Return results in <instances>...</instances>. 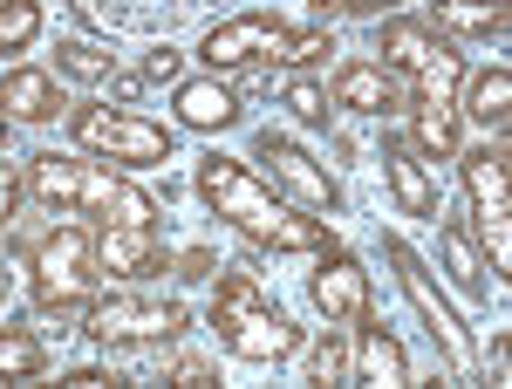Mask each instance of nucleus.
Masks as SVG:
<instances>
[{
	"instance_id": "obj_1",
	"label": "nucleus",
	"mask_w": 512,
	"mask_h": 389,
	"mask_svg": "<svg viewBox=\"0 0 512 389\" xmlns=\"http://www.w3.org/2000/svg\"><path fill=\"white\" fill-rule=\"evenodd\" d=\"M198 198L233 226L246 233L253 246H274V253H321L328 246V226H321L315 212H294L287 198L267 185V178H253L239 157H198Z\"/></svg>"
},
{
	"instance_id": "obj_2",
	"label": "nucleus",
	"mask_w": 512,
	"mask_h": 389,
	"mask_svg": "<svg viewBox=\"0 0 512 389\" xmlns=\"http://www.w3.org/2000/svg\"><path fill=\"white\" fill-rule=\"evenodd\" d=\"M28 287H35V308H41V328L55 321V335L89 314L96 287H103V267H96V226H82L76 212L55 226V233L35 239L28 253Z\"/></svg>"
},
{
	"instance_id": "obj_3",
	"label": "nucleus",
	"mask_w": 512,
	"mask_h": 389,
	"mask_svg": "<svg viewBox=\"0 0 512 389\" xmlns=\"http://www.w3.org/2000/svg\"><path fill=\"white\" fill-rule=\"evenodd\" d=\"M212 328H219V349L239 362H287L301 349V328L260 294V280L246 267L219 273V294H212Z\"/></svg>"
},
{
	"instance_id": "obj_4",
	"label": "nucleus",
	"mask_w": 512,
	"mask_h": 389,
	"mask_svg": "<svg viewBox=\"0 0 512 389\" xmlns=\"http://www.w3.org/2000/svg\"><path fill=\"white\" fill-rule=\"evenodd\" d=\"M69 137H76L82 151L110 157V164H130V171H144V164H171V130L151 123V117H137V110L82 103V110H69Z\"/></svg>"
},
{
	"instance_id": "obj_5",
	"label": "nucleus",
	"mask_w": 512,
	"mask_h": 389,
	"mask_svg": "<svg viewBox=\"0 0 512 389\" xmlns=\"http://www.w3.org/2000/svg\"><path fill=\"white\" fill-rule=\"evenodd\" d=\"M383 260L396 267V287H403V301L417 308V321L431 328V342H437V355H444V369L451 376H472V335H465V321H458V308L444 301V287L431 280V267L403 246V239H383Z\"/></svg>"
},
{
	"instance_id": "obj_6",
	"label": "nucleus",
	"mask_w": 512,
	"mask_h": 389,
	"mask_svg": "<svg viewBox=\"0 0 512 389\" xmlns=\"http://www.w3.org/2000/svg\"><path fill=\"white\" fill-rule=\"evenodd\" d=\"M89 342L96 349H130V342H178L192 328L185 301H158V294H110V301H89Z\"/></svg>"
},
{
	"instance_id": "obj_7",
	"label": "nucleus",
	"mask_w": 512,
	"mask_h": 389,
	"mask_svg": "<svg viewBox=\"0 0 512 389\" xmlns=\"http://www.w3.org/2000/svg\"><path fill=\"white\" fill-rule=\"evenodd\" d=\"M287 21L267 14V7H253V14H226L212 35L198 41V62L212 69V76H246V69H260V62H287Z\"/></svg>"
},
{
	"instance_id": "obj_8",
	"label": "nucleus",
	"mask_w": 512,
	"mask_h": 389,
	"mask_svg": "<svg viewBox=\"0 0 512 389\" xmlns=\"http://www.w3.org/2000/svg\"><path fill=\"white\" fill-rule=\"evenodd\" d=\"M253 157L267 164V185H274V192L287 198L294 212H315V219H321V212H335V205H342V185H335V178H328V171H321V164L301 151L294 137H280V130H260Z\"/></svg>"
},
{
	"instance_id": "obj_9",
	"label": "nucleus",
	"mask_w": 512,
	"mask_h": 389,
	"mask_svg": "<svg viewBox=\"0 0 512 389\" xmlns=\"http://www.w3.org/2000/svg\"><path fill=\"white\" fill-rule=\"evenodd\" d=\"M76 212H89L96 226H158V198L137 192L130 178H117L110 164H82Z\"/></svg>"
},
{
	"instance_id": "obj_10",
	"label": "nucleus",
	"mask_w": 512,
	"mask_h": 389,
	"mask_svg": "<svg viewBox=\"0 0 512 389\" xmlns=\"http://www.w3.org/2000/svg\"><path fill=\"white\" fill-rule=\"evenodd\" d=\"M308 294H315V308L328 314V328H355V321L369 314V273H362V260H355V253H342V246L328 239Z\"/></svg>"
},
{
	"instance_id": "obj_11",
	"label": "nucleus",
	"mask_w": 512,
	"mask_h": 389,
	"mask_svg": "<svg viewBox=\"0 0 512 389\" xmlns=\"http://www.w3.org/2000/svg\"><path fill=\"white\" fill-rule=\"evenodd\" d=\"M383 185L390 198L403 205V219H444V192H437V171L424 164V151L410 144V137H390L383 144Z\"/></svg>"
},
{
	"instance_id": "obj_12",
	"label": "nucleus",
	"mask_w": 512,
	"mask_h": 389,
	"mask_svg": "<svg viewBox=\"0 0 512 389\" xmlns=\"http://www.w3.org/2000/svg\"><path fill=\"white\" fill-rule=\"evenodd\" d=\"M328 103L355 110V117H396V110H410V89L383 62H342L335 82H328Z\"/></svg>"
},
{
	"instance_id": "obj_13",
	"label": "nucleus",
	"mask_w": 512,
	"mask_h": 389,
	"mask_svg": "<svg viewBox=\"0 0 512 389\" xmlns=\"http://www.w3.org/2000/svg\"><path fill=\"white\" fill-rule=\"evenodd\" d=\"M171 117H178V130H198V137H212V130H233L246 110H239V89L226 76H178V89H171Z\"/></svg>"
},
{
	"instance_id": "obj_14",
	"label": "nucleus",
	"mask_w": 512,
	"mask_h": 389,
	"mask_svg": "<svg viewBox=\"0 0 512 389\" xmlns=\"http://www.w3.org/2000/svg\"><path fill=\"white\" fill-rule=\"evenodd\" d=\"M437 55H451V41L437 35L431 21H410V14H383V21H376V62H383V69L417 76V69H431Z\"/></svg>"
},
{
	"instance_id": "obj_15",
	"label": "nucleus",
	"mask_w": 512,
	"mask_h": 389,
	"mask_svg": "<svg viewBox=\"0 0 512 389\" xmlns=\"http://www.w3.org/2000/svg\"><path fill=\"white\" fill-rule=\"evenodd\" d=\"M458 178H465V198H472V219L512 212V151H506V137L465 151L458 157Z\"/></svg>"
},
{
	"instance_id": "obj_16",
	"label": "nucleus",
	"mask_w": 512,
	"mask_h": 389,
	"mask_svg": "<svg viewBox=\"0 0 512 389\" xmlns=\"http://www.w3.org/2000/svg\"><path fill=\"white\" fill-rule=\"evenodd\" d=\"M96 267L110 280H151V273H164L158 226H96Z\"/></svg>"
},
{
	"instance_id": "obj_17",
	"label": "nucleus",
	"mask_w": 512,
	"mask_h": 389,
	"mask_svg": "<svg viewBox=\"0 0 512 389\" xmlns=\"http://www.w3.org/2000/svg\"><path fill=\"white\" fill-rule=\"evenodd\" d=\"M62 110H69V103H62V82L48 76V69L21 62V69L0 76V117L7 123H55Z\"/></svg>"
},
{
	"instance_id": "obj_18",
	"label": "nucleus",
	"mask_w": 512,
	"mask_h": 389,
	"mask_svg": "<svg viewBox=\"0 0 512 389\" xmlns=\"http://www.w3.org/2000/svg\"><path fill=\"white\" fill-rule=\"evenodd\" d=\"M355 383H369V389H403L410 383V355H403V342H396L376 314L355 321Z\"/></svg>"
},
{
	"instance_id": "obj_19",
	"label": "nucleus",
	"mask_w": 512,
	"mask_h": 389,
	"mask_svg": "<svg viewBox=\"0 0 512 389\" xmlns=\"http://www.w3.org/2000/svg\"><path fill=\"white\" fill-rule=\"evenodd\" d=\"M21 171H28V198H35L41 212H55V219H69V212H76V192H82V157L41 151V157H28Z\"/></svg>"
},
{
	"instance_id": "obj_20",
	"label": "nucleus",
	"mask_w": 512,
	"mask_h": 389,
	"mask_svg": "<svg viewBox=\"0 0 512 389\" xmlns=\"http://www.w3.org/2000/svg\"><path fill=\"white\" fill-rule=\"evenodd\" d=\"M437 35H472V41H506L512 7L506 0H431Z\"/></svg>"
},
{
	"instance_id": "obj_21",
	"label": "nucleus",
	"mask_w": 512,
	"mask_h": 389,
	"mask_svg": "<svg viewBox=\"0 0 512 389\" xmlns=\"http://www.w3.org/2000/svg\"><path fill=\"white\" fill-rule=\"evenodd\" d=\"M437 253H444V273H451V287H458V294H492V287H499L465 219H444V233H437Z\"/></svg>"
},
{
	"instance_id": "obj_22",
	"label": "nucleus",
	"mask_w": 512,
	"mask_h": 389,
	"mask_svg": "<svg viewBox=\"0 0 512 389\" xmlns=\"http://www.w3.org/2000/svg\"><path fill=\"white\" fill-rule=\"evenodd\" d=\"M458 110H465V117H472L478 130L506 137V123H512V69H506V62L478 69V76L465 82V103H458Z\"/></svg>"
},
{
	"instance_id": "obj_23",
	"label": "nucleus",
	"mask_w": 512,
	"mask_h": 389,
	"mask_svg": "<svg viewBox=\"0 0 512 389\" xmlns=\"http://www.w3.org/2000/svg\"><path fill=\"white\" fill-rule=\"evenodd\" d=\"M41 369H48V349H41V335L28 328H0V383L14 389H35Z\"/></svg>"
},
{
	"instance_id": "obj_24",
	"label": "nucleus",
	"mask_w": 512,
	"mask_h": 389,
	"mask_svg": "<svg viewBox=\"0 0 512 389\" xmlns=\"http://www.w3.org/2000/svg\"><path fill=\"white\" fill-rule=\"evenodd\" d=\"M410 144L424 157H458V103H410Z\"/></svg>"
},
{
	"instance_id": "obj_25",
	"label": "nucleus",
	"mask_w": 512,
	"mask_h": 389,
	"mask_svg": "<svg viewBox=\"0 0 512 389\" xmlns=\"http://www.w3.org/2000/svg\"><path fill=\"white\" fill-rule=\"evenodd\" d=\"M41 41V0H0V55H28Z\"/></svg>"
},
{
	"instance_id": "obj_26",
	"label": "nucleus",
	"mask_w": 512,
	"mask_h": 389,
	"mask_svg": "<svg viewBox=\"0 0 512 389\" xmlns=\"http://www.w3.org/2000/svg\"><path fill=\"white\" fill-rule=\"evenodd\" d=\"M417 89H410V103H458V89H465V62H458V48L451 55H437L431 69H417Z\"/></svg>"
},
{
	"instance_id": "obj_27",
	"label": "nucleus",
	"mask_w": 512,
	"mask_h": 389,
	"mask_svg": "<svg viewBox=\"0 0 512 389\" xmlns=\"http://www.w3.org/2000/svg\"><path fill=\"white\" fill-rule=\"evenodd\" d=\"M55 69H62V76H82V82H110L117 76V55L96 48V41H62V48H55Z\"/></svg>"
},
{
	"instance_id": "obj_28",
	"label": "nucleus",
	"mask_w": 512,
	"mask_h": 389,
	"mask_svg": "<svg viewBox=\"0 0 512 389\" xmlns=\"http://www.w3.org/2000/svg\"><path fill=\"white\" fill-rule=\"evenodd\" d=\"M280 103L294 110L301 123H328V82H315V76H294L287 89H280Z\"/></svg>"
},
{
	"instance_id": "obj_29",
	"label": "nucleus",
	"mask_w": 512,
	"mask_h": 389,
	"mask_svg": "<svg viewBox=\"0 0 512 389\" xmlns=\"http://www.w3.org/2000/svg\"><path fill=\"white\" fill-rule=\"evenodd\" d=\"M321 28L328 21H383V14H403V0H315Z\"/></svg>"
},
{
	"instance_id": "obj_30",
	"label": "nucleus",
	"mask_w": 512,
	"mask_h": 389,
	"mask_svg": "<svg viewBox=\"0 0 512 389\" xmlns=\"http://www.w3.org/2000/svg\"><path fill=\"white\" fill-rule=\"evenodd\" d=\"M315 376L321 383H355V349L335 335V328H328V342L315 349Z\"/></svg>"
},
{
	"instance_id": "obj_31",
	"label": "nucleus",
	"mask_w": 512,
	"mask_h": 389,
	"mask_svg": "<svg viewBox=\"0 0 512 389\" xmlns=\"http://www.w3.org/2000/svg\"><path fill=\"white\" fill-rule=\"evenodd\" d=\"M328 55H335V35H328V28L287 35V62H294V69H315V62H328Z\"/></svg>"
},
{
	"instance_id": "obj_32",
	"label": "nucleus",
	"mask_w": 512,
	"mask_h": 389,
	"mask_svg": "<svg viewBox=\"0 0 512 389\" xmlns=\"http://www.w3.org/2000/svg\"><path fill=\"white\" fill-rule=\"evenodd\" d=\"M21 198H28V171H21V164H0V239L21 219Z\"/></svg>"
},
{
	"instance_id": "obj_33",
	"label": "nucleus",
	"mask_w": 512,
	"mask_h": 389,
	"mask_svg": "<svg viewBox=\"0 0 512 389\" xmlns=\"http://www.w3.org/2000/svg\"><path fill=\"white\" fill-rule=\"evenodd\" d=\"M171 383H178V389H205V383H212V362H198V355H178V362H171Z\"/></svg>"
},
{
	"instance_id": "obj_34",
	"label": "nucleus",
	"mask_w": 512,
	"mask_h": 389,
	"mask_svg": "<svg viewBox=\"0 0 512 389\" xmlns=\"http://www.w3.org/2000/svg\"><path fill=\"white\" fill-rule=\"evenodd\" d=\"M178 69H185V55H178V48H158V55H144V82H178Z\"/></svg>"
},
{
	"instance_id": "obj_35",
	"label": "nucleus",
	"mask_w": 512,
	"mask_h": 389,
	"mask_svg": "<svg viewBox=\"0 0 512 389\" xmlns=\"http://www.w3.org/2000/svg\"><path fill=\"white\" fill-rule=\"evenodd\" d=\"M492 383H512V342L492 335Z\"/></svg>"
},
{
	"instance_id": "obj_36",
	"label": "nucleus",
	"mask_w": 512,
	"mask_h": 389,
	"mask_svg": "<svg viewBox=\"0 0 512 389\" xmlns=\"http://www.w3.org/2000/svg\"><path fill=\"white\" fill-rule=\"evenodd\" d=\"M7 294H14V273H7V253H0V308H7Z\"/></svg>"
},
{
	"instance_id": "obj_37",
	"label": "nucleus",
	"mask_w": 512,
	"mask_h": 389,
	"mask_svg": "<svg viewBox=\"0 0 512 389\" xmlns=\"http://www.w3.org/2000/svg\"><path fill=\"white\" fill-rule=\"evenodd\" d=\"M0 144H7V117H0Z\"/></svg>"
}]
</instances>
